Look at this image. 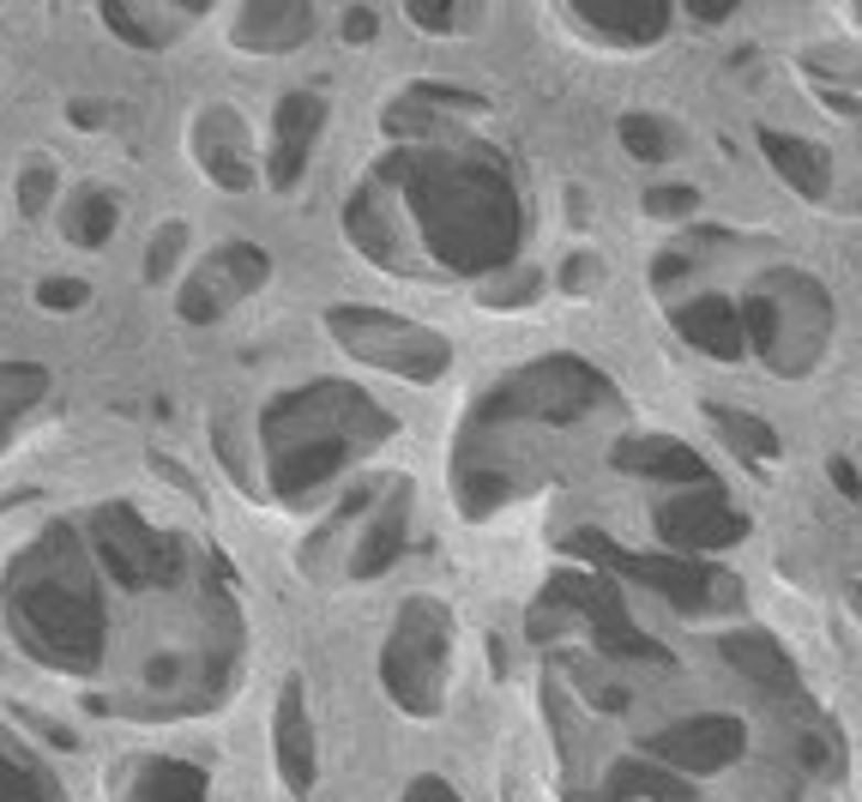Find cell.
Here are the masks:
<instances>
[{"instance_id":"obj_4","label":"cell","mask_w":862,"mask_h":802,"mask_svg":"<svg viewBox=\"0 0 862 802\" xmlns=\"http://www.w3.org/2000/svg\"><path fill=\"white\" fill-rule=\"evenodd\" d=\"M622 139H627V151H634V158H670V133H664L658 121H622Z\"/></svg>"},{"instance_id":"obj_6","label":"cell","mask_w":862,"mask_h":802,"mask_svg":"<svg viewBox=\"0 0 862 802\" xmlns=\"http://www.w3.org/2000/svg\"><path fill=\"white\" fill-rule=\"evenodd\" d=\"M79 290H85V284H49L43 302H79Z\"/></svg>"},{"instance_id":"obj_5","label":"cell","mask_w":862,"mask_h":802,"mask_svg":"<svg viewBox=\"0 0 862 802\" xmlns=\"http://www.w3.org/2000/svg\"><path fill=\"white\" fill-rule=\"evenodd\" d=\"M651 205H658V212H681V205H693V193H688V188H664Z\"/></svg>"},{"instance_id":"obj_1","label":"cell","mask_w":862,"mask_h":802,"mask_svg":"<svg viewBox=\"0 0 862 802\" xmlns=\"http://www.w3.org/2000/svg\"><path fill=\"white\" fill-rule=\"evenodd\" d=\"M664 525H670L676 543H730V537H742V520H736V513H724L712 495H705L700 507H670V513H664Z\"/></svg>"},{"instance_id":"obj_3","label":"cell","mask_w":862,"mask_h":802,"mask_svg":"<svg viewBox=\"0 0 862 802\" xmlns=\"http://www.w3.org/2000/svg\"><path fill=\"white\" fill-rule=\"evenodd\" d=\"M284 767H290V779H295V784L314 779V755L302 748V706H295V694L284 701Z\"/></svg>"},{"instance_id":"obj_7","label":"cell","mask_w":862,"mask_h":802,"mask_svg":"<svg viewBox=\"0 0 862 802\" xmlns=\"http://www.w3.org/2000/svg\"><path fill=\"white\" fill-rule=\"evenodd\" d=\"M344 31H351V36H368V31H375V19H368V12H351V19H344Z\"/></svg>"},{"instance_id":"obj_2","label":"cell","mask_w":862,"mask_h":802,"mask_svg":"<svg viewBox=\"0 0 862 802\" xmlns=\"http://www.w3.org/2000/svg\"><path fill=\"white\" fill-rule=\"evenodd\" d=\"M766 146H772V158H778V170H784V175H796L808 193H820V181H827V175H820V163L808 158L802 139H766Z\"/></svg>"}]
</instances>
